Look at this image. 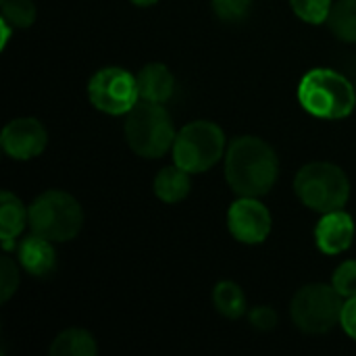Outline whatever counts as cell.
Segmentation results:
<instances>
[{"instance_id": "obj_10", "label": "cell", "mask_w": 356, "mask_h": 356, "mask_svg": "<svg viewBox=\"0 0 356 356\" xmlns=\"http://www.w3.org/2000/svg\"><path fill=\"white\" fill-rule=\"evenodd\" d=\"M0 144H2V150L10 159L29 161L44 152L48 144V134L38 119H31V117L13 119L10 123L4 125Z\"/></svg>"}, {"instance_id": "obj_1", "label": "cell", "mask_w": 356, "mask_h": 356, "mask_svg": "<svg viewBox=\"0 0 356 356\" xmlns=\"http://www.w3.org/2000/svg\"><path fill=\"white\" fill-rule=\"evenodd\" d=\"M280 173L275 150L257 136H240L232 142L225 156V177L238 196L267 194Z\"/></svg>"}, {"instance_id": "obj_12", "label": "cell", "mask_w": 356, "mask_h": 356, "mask_svg": "<svg viewBox=\"0 0 356 356\" xmlns=\"http://www.w3.org/2000/svg\"><path fill=\"white\" fill-rule=\"evenodd\" d=\"M17 254H19L21 267L35 277L48 275L56 267V252H54L50 240H46L38 234H31L29 238H25L19 244Z\"/></svg>"}, {"instance_id": "obj_16", "label": "cell", "mask_w": 356, "mask_h": 356, "mask_svg": "<svg viewBox=\"0 0 356 356\" xmlns=\"http://www.w3.org/2000/svg\"><path fill=\"white\" fill-rule=\"evenodd\" d=\"M98 353L96 340L90 332L73 327L58 334L50 346L52 356H94Z\"/></svg>"}, {"instance_id": "obj_22", "label": "cell", "mask_w": 356, "mask_h": 356, "mask_svg": "<svg viewBox=\"0 0 356 356\" xmlns=\"http://www.w3.org/2000/svg\"><path fill=\"white\" fill-rule=\"evenodd\" d=\"M211 4L223 21H240L248 15L252 0H211Z\"/></svg>"}, {"instance_id": "obj_7", "label": "cell", "mask_w": 356, "mask_h": 356, "mask_svg": "<svg viewBox=\"0 0 356 356\" xmlns=\"http://www.w3.org/2000/svg\"><path fill=\"white\" fill-rule=\"evenodd\" d=\"M342 296L334 286L311 284L296 292L290 313L298 330L307 334H325L342 317Z\"/></svg>"}, {"instance_id": "obj_25", "label": "cell", "mask_w": 356, "mask_h": 356, "mask_svg": "<svg viewBox=\"0 0 356 356\" xmlns=\"http://www.w3.org/2000/svg\"><path fill=\"white\" fill-rule=\"evenodd\" d=\"M340 323H342L344 332H346L353 340H356V296L346 298V302H344V307H342Z\"/></svg>"}, {"instance_id": "obj_23", "label": "cell", "mask_w": 356, "mask_h": 356, "mask_svg": "<svg viewBox=\"0 0 356 356\" xmlns=\"http://www.w3.org/2000/svg\"><path fill=\"white\" fill-rule=\"evenodd\" d=\"M17 286H19V269L8 257H2V261H0V300L6 302L15 294Z\"/></svg>"}, {"instance_id": "obj_24", "label": "cell", "mask_w": 356, "mask_h": 356, "mask_svg": "<svg viewBox=\"0 0 356 356\" xmlns=\"http://www.w3.org/2000/svg\"><path fill=\"white\" fill-rule=\"evenodd\" d=\"M250 323H252V327H257V330L269 332V330L275 327L277 315H275V311H273L271 307H254V309L250 311Z\"/></svg>"}, {"instance_id": "obj_17", "label": "cell", "mask_w": 356, "mask_h": 356, "mask_svg": "<svg viewBox=\"0 0 356 356\" xmlns=\"http://www.w3.org/2000/svg\"><path fill=\"white\" fill-rule=\"evenodd\" d=\"M213 305L221 315H225L229 319H238L246 313V296H244L242 288L234 282H221L215 286Z\"/></svg>"}, {"instance_id": "obj_4", "label": "cell", "mask_w": 356, "mask_h": 356, "mask_svg": "<svg viewBox=\"0 0 356 356\" xmlns=\"http://www.w3.org/2000/svg\"><path fill=\"white\" fill-rule=\"evenodd\" d=\"M296 196L305 207L317 213H332L344 209L350 198V179L334 163H309L294 179Z\"/></svg>"}, {"instance_id": "obj_6", "label": "cell", "mask_w": 356, "mask_h": 356, "mask_svg": "<svg viewBox=\"0 0 356 356\" xmlns=\"http://www.w3.org/2000/svg\"><path fill=\"white\" fill-rule=\"evenodd\" d=\"M225 150V134L213 121H192L173 142V161L188 173H204L217 165Z\"/></svg>"}, {"instance_id": "obj_9", "label": "cell", "mask_w": 356, "mask_h": 356, "mask_svg": "<svg viewBox=\"0 0 356 356\" xmlns=\"http://www.w3.org/2000/svg\"><path fill=\"white\" fill-rule=\"evenodd\" d=\"M227 227L242 244H261L271 232V213L254 196H240L227 211Z\"/></svg>"}, {"instance_id": "obj_20", "label": "cell", "mask_w": 356, "mask_h": 356, "mask_svg": "<svg viewBox=\"0 0 356 356\" xmlns=\"http://www.w3.org/2000/svg\"><path fill=\"white\" fill-rule=\"evenodd\" d=\"M292 10L307 23L319 25L330 19L332 13V0H290Z\"/></svg>"}, {"instance_id": "obj_3", "label": "cell", "mask_w": 356, "mask_h": 356, "mask_svg": "<svg viewBox=\"0 0 356 356\" xmlns=\"http://www.w3.org/2000/svg\"><path fill=\"white\" fill-rule=\"evenodd\" d=\"M171 115L163 104L138 102L125 119V140L129 148L144 159H161L175 142Z\"/></svg>"}, {"instance_id": "obj_15", "label": "cell", "mask_w": 356, "mask_h": 356, "mask_svg": "<svg viewBox=\"0 0 356 356\" xmlns=\"http://www.w3.org/2000/svg\"><path fill=\"white\" fill-rule=\"evenodd\" d=\"M190 188H192L190 173L177 165L161 169L159 175L154 177V194L167 204H175L184 200L190 194Z\"/></svg>"}, {"instance_id": "obj_21", "label": "cell", "mask_w": 356, "mask_h": 356, "mask_svg": "<svg viewBox=\"0 0 356 356\" xmlns=\"http://www.w3.org/2000/svg\"><path fill=\"white\" fill-rule=\"evenodd\" d=\"M332 286L338 290V294L342 298H353L356 296V261H344L334 277H332Z\"/></svg>"}, {"instance_id": "obj_14", "label": "cell", "mask_w": 356, "mask_h": 356, "mask_svg": "<svg viewBox=\"0 0 356 356\" xmlns=\"http://www.w3.org/2000/svg\"><path fill=\"white\" fill-rule=\"evenodd\" d=\"M25 223H29V211H25L15 194L4 190L0 194V240L4 250L15 246V238L23 232Z\"/></svg>"}, {"instance_id": "obj_18", "label": "cell", "mask_w": 356, "mask_h": 356, "mask_svg": "<svg viewBox=\"0 0 356 356\" xmlns=\"http://www.w3.org/2000/svg\"><path fill=\"white\" fill-rule=\"evenodd\" d=\"M327 23L342 42H356V0H338Z\"/></svg>"}, {"instance_id": "obj_8", "label": "cell", "mask_w": 356, "mask_h": 356, "mask_svg": "<svg viewBox=\"0 0 356 356\" xmlns=\"http://www.w3.org/2000/svg\"><path fill=\"white\" fill-rule=\"evenodd\" d=\"M90 102L106 115H127L140 100L138 79L121 67L96 71L88 83Z\"/></svg>"}, {"instance_id": "obj_5", "label": "cell", "mask_w": 356, "mask_h": 356, "mask_svg": "<svg viewBox=\"0 0 356 356\" xmlns=\"http://www.w3.org/2000/svg\"><path fill=\"white\" fill-rule=\"evenodd\" d=\"M27 211L31 234L50 242L73 240L83 225V211L79 202L63 190H48L40 194Z\"/></svg>"}, {"instance_id": "obj_26", "label": "cell", "mask_w": 356, "mask_h": 356, "mask_svg": "<svg viewBox=\"0 0 356 356\" xmlns=\"http://www.w3.org/2000/svg\"><path fill=\"white\" fill-rule=\"evenodd\" d=\"M134 4H138V6H152V4H156L159 0H131Z\"/></svg>"}, {"instance_id": "obj_2", "label": "cell", "mask_w": 356, "mask_h": 356, "mask_svg": "<svg viewBox=\"0 0 356 356\" xmlns=\"http://www.w3.org/2000/svg\"><path fill=\"white\" fill-rule=\"evenodd\" d=\"M298 100L319 119H344L355 111L356 88L334 69H313L298 83Z\"/></svg>"}, {"instance_id": "obj_11", "label": "cell", "mask_w": 356, "mask_h": 356, "mask_svg": "<svg viewBox=\"0 0 356 356\" xmlns=\"http://www.w3.org/2000/svg\"><path fill=\"white\" fill-rule=\"evenodd\" d=\"M355 240V221L348 213L332 211L323 213L321 221L315 227V242L325 254H340L350 248Z\"/></svg>"}, {"instance_id": "obj_19", "label": "cell", "mask_w": 356, "mask_h": 356, "mask_svg": "<svg viewBox=\"0 0 356 356\" xmlns=\"http://www.w3.org/2000/svg\"><path fill=\"white\" fill-rule=\"evenodd\" d=\"M2 19L13 27H29L35 21V4L31 0H2Z\"/></svg>"}, {"instance_id": "obj_13", "label": "cell", "mask_w": 356, "mask_h": 356, "mask_svg": "<svg viewBox=\"0 0 356 356\" xmlns=\"http://www.w3.org/2000/svg\"><path fill=\"white\" fill-rule=\"evenodd\" d=\"M138 92H140V100L146 102H156L163 104L171 98L173 90H175V79L173 73L161 65V63H150L146 65L138 75Z\"/></svg>"}]
</instances>
